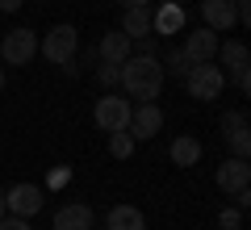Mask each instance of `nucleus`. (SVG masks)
<instances>
[{
	"instance_id": "nucleus-4",
	"label": "nucleus",
	"mask_w": 251,
	"mask_h": 230,
	"mask_svg": "<svg viewBox=\"0 0 251 230\" xmlns=\"http://www.w3.org/2000/svg\"><path fill=\"white\" fill-rule=\"evenodd\" d=\"M214 59H222V67L230 71V80L239 92L251 88V54H247V42H239V38H230V42H218V54Z\"/></svg>"
},
{
	"instance_id": "nucleus-7",
	"label": "nucleus",
	"mask_w": 251,
	"mask_h": 230,
	"mask_svg": "<svg viewBox=\"0 0 251 230\" xmlns=\"http://www.w3.org/2000/svg\"><path fill=\"white\" fill-rule=\"evenodd\" d=\"M126 130L134 134V142L155 138V134L163 130V109L155 105V101H138V105L130 109V126H126Z\"/></svg>"
},
{
	"instance_id": "nucleus-27",
	"label": "nucleus",
	"mask_w": 251,
	"mask_h": 230,
	"mask_svg": "<svg viewBox=\"0 0 251 230\" xmlns=\"http://www.w3.org/2000/svg\"><path fill=\"white\" fill-rule=\"evenodd\" d=\"M4 213H9V209H4V193H0V218H4Z\"/></svg>"
},
{
	"instance_id": "nucleus-12",
	"label": "nucleus",
	"mask_w": 251,
	"mask_h": 230,
	"mask_svg": "<svg viewBox=\"0 0 251 230\" xmlns=\"http://www.w3.org/2000/svg\"><path fill=\"white\" fill-rule=\"evenodd\" d=\"M201 17H205V29H214V34L239 26V17H234V0H201Z\"/></svg>"
},
{
	"instance_id": "nucleus-14",
	"label": "nucleus",
	"mask_w": 251,
	"mask_h": 230,
	"mask_svg": "<svg viewBox=\"0 0 251 230\" xmlns=\"http://www.w3.org/2000/svg\"><path fill=\"white\" fill-rule=\"evenodd\" d=\"M97 59L100 63H126L130 59V38H126L122 29H109V34L100 38V46H97Z\"/></svg>"
},
{
	"instance_id": "nucleus-23",
	"label": "nucleus",
	"mask_w": 251,
	"mask_h": 230,
	"mask_svg": "<svg viewBox=\"0 0 251 230\" xmlns=\"http://www.w3.org/2000/svg\"><path fill=\"white\" fill-rule=\"evenodd\" d=\"M0 230H34V226H29V218H13V213H4V218H0Z\"/></svg>"
},
{
	"instance_id": "nucleus-25",
	"label": "nucleus",
	"mask_w": 251,
	"mask_h": 230,
	"mask_svg": "<svg viewBox=\"0 0 251 230\" xmlns=\"http://www.w3.org/2000/svg\"><path fill=\"white\" fill-rule=\"evenodd\" d=\"M21 4H25V0H0V13H17Z\"/></svg>"
},
{
	"instance_id": "nucleus-13",
	"label": "nucleus",
	"mask_w": 251,
	"mask_h": 230,
	"mask_svg": "<svg viewBox=\"0 0 251 230\" xmlns=\"http://www.w3.org/2000/svg\"><path fill=\"white\" fill-rule=\"evenodd\" d=\"M54 230H92V209L84 201H72L54 213Z\"/></svg>"
},
{
	"instance_id": "nucleus-28",
	"label": "nucleus",
	"mask_w": 251,
	"mask_h": 230,
	"mask_svg": "<svg viewBox=\"0 0 251 230\" xmlns=\"http://www.w3.org/2000/svg\"><path fill=\"white\" fill-rule=\"evenodd\" d=\"M0 88H4V71H0Z\"/></svg>"
},
{
	"instance_id": "nucleus-20",
	"label": "nucleus",
	"mask_w": 251,
	"mask_h": 230,
	"mask_svg": "<svg viewBox=\"0 0 251 230\" xmlns=\"http://www.w3.org/2000/svg\"><path fill=\"white\" fill-rule=\"evenodd\" d=\"M159 63H163V76H180V80H184V76H188V67H193V63L184 59V51H180V46H172V51L163 54Z\"/></svg>"
},
{
	"instance_id": "nucleus-15",
	"label": "nucleus",
	"mask_w": 251,
	"mask_h": 230,
	"mask_svg": "<svg viewBox=\"0 0 251 230\" xmlns=\"http://www.w3.org/2000/svg\"><path fill=\"white\" fill-rule=\"evenodd\" d=\"M184 29V9L176 0H168L159 13H151V34H180Z\"/></svg>"
},
{
	"instance_id": "nucleus-6",
	"label": "nucleus",
	"mask_w": 251,
	"mask_h": 230,
	"mask_svg": "<svg viewBox=\"0 0 251 230\" xmlns=\"http://www.w3.org/2000/svg\"><path fill=\"white\" fill-rule=\"evenodd\" d=\"M34 54H38V34L34 29H9L4 42H0V59L13 63V67H25Z\"/></svg>"
},
{
	"instance_id": "nucleus-1",
	"label": "nucleus",
	"mask_w": 251,
	"mask_h": 230,
	"mask_svg": "<svg viewBox=\"0 0 251 230\" xmlns=\"http://www.w3.org/2000/svg\"><path fill=\"white\" fill-rule=\"evenodd\" d=\"M163 63L159 54H130L122 63V88L126 97L134 101H159V88H163Z\"/></svg>"
},
{
	"instance_id": "nucleus-17",
	"label": "nucleus",
	"mask_w": 251,
	"mask_h": 230,
	"mask_svg": "<svg viewBox=\"0 0 251 230\" xmlns=\"http://www.w3.org/2000/svg\"><path fill=\"white\" fill-rule=\"evenodd\" d=\"M201 138H193V134H180L176 142H172V163H176V168H193V163L201 159Z\"/></svg>"
},
{
	"instance_id": "nucleus-22",
	"label": "nucleus",
	"mask_w": 251,
	"mask_h": 230,
	"mask_svg": "<svg viewBox=\"0 0 251 230\" xmlns=\"http://www.w3.org/2000/svg\"><path fill=\"white\" fill-rule=\"evenodd\" d=\"M218 226H222V230L243 226V209H239V205H234V209H222V213H218Z\"/></svg>"
},
{
	"instance_id": "nucleus-24",
	"label": "nucleus",
	"mask_w": 251,
	"mask_h": 230,
	"mask_svg": "<svg viewBox=\"0 0 251 230\" xmlns=\"http://www.w3.org/2000/svg\"><path fill=\"white\" fill-rule=\"evenodd\" d=\"M67 180H72V172H67V168H54V172H50V184H54V188L67 184Z\"/></svg>"
},
{
	"instance_id": "nucleus-9",
	"label": "nucleus",
	"mask_w": 251,
	"mask_h": 230,
	"mask_svg": "<svg viewBox=\"0 0 251 230\" xmlns=\"http://www.w3.org/2000/svg\"><path fill=\"white\" fill-rule=\"evenodd\" d=\"M222 138L230 142V151L239 159L251 155V130H247V113H243V109H230V113L222 117Z\"/></svg>"
},
{
	"instance_id": "nucleus-8",
	"label": "nucleus",
	"mask_w": 251,
	"mask_h": 230,
	"mask_svg": "<svg viewBox=\"0 0 251 230\" xmlns=\"http://www.w3.org/2000/svg\"><path fill=\"white\" fill-rule=\"evenodd\" d=\"M4 209H9L13 218H34V213L42 209V188L38 184H13L9 193H4Z\"/></svg>"
},
{
	"instance_id": "nucleus-30",
	"label": "nucleus",
	"mask_w": 251,
	"mask_h": 230,
	"mask_svg": "<svg viewBox=\"0 0 251 230\" xmlns=\"http://www.w3.org/2000/svg\"><path fill=\"white\" fill-rule=\"evenodd\" d=\"M176 4H180V0H176Z\"/></svg>"
},
{
	"instance_id": "nucleus-18",
	"label": "nucleus",
	"mask_w": 251,
	"mask_h": 230,
	"mask_svg": "<svg viewBox=\"0 0 251 230\" xmlns=\"http://www.w3.org/2000/svg\"><path fill=\"white\" fill-rule=\"evenodd\" d=\"M122 34L126 38L151 34V9H122Z\"/></svg>"
},
{
	"instance_id": "nucleus-16",
	"label": "nucleus",
	"mask_w": 251,
	"mask_h": 230,
	"mask_svg": "<svg viewBox=\"0 0 251 230\" xmlns=\"http://www.w3.org/2000/svg\"><path fill=\"white\" fill-rule=\"evenodd\" d=\"M105 226L109 230H147V218H143V209H134V205H113L109 218H105Z\"/></svg>"
},
{
	"instance_id": "nucleus-21",
	"label": "nucleus",
	"mask_w": 251,
	"mask_h": 230,
	"mask_svg": "<svg viewBox=\"0 0 251 230\" xmlns=\"http://www.w3.org/2000/svg\"><path fill=\"white\" fill-rule=\"evenodd\" d=\"M97 80L105 84V88H117V84H122V63H100V67H97Z\"/></svg>"
},
{
	"instance_id": "nucleus-19",
	"label": "nucleus",
	"mask_w": 251,
	"mask_h": 230,
	"mask_svg": "<svg viewBox=\"0 0 251 230\" xmlns=\"http://www.w3.org/2000/svg\"><path fill=\"white\" fill-rule=\"evenodd\" d=\"M134 134L130 130H113L109 134V155H113V159H130V155H134Z\"/></svg>"
},
{
	"instance_id": "nucleus-5",
	"label": "nucleus",
	"mask_w": 251,
	"mask_h": 230,
	"mask_svg": "<svg viewBox=\"0 0 251 230\" xmlns=\"http://www.w3.org/2000/svg\"><path fill=\"white\" fill-rule=\"evenodd\" d=\"M130 101L126 97H117V92H105V97L97 101V109H92V122H97V130H105V134H113V130H126L130 126Z\"/></svg>"
},
{
	"instance_id": "nucleus-29",
	"label": "nucleus",
	"mask_w": 251,
	"mask_h": 230,
	"mask_svg": "<svg viewBox=\"0 0 251 230\" xmlns=\"http://www.w3.org/2000/svg\"><path fill=\"white\" fill-rule=\"evenodd\" d=\"M234 230H243V226H234Z\"/></svg>"
},
{
	"instance_id": "nucleus-3",
	"label": "nucleus",
	"mask_w": 251,
	"mask_h": 230,
	"mask_svg": "<svg viewBox=\"0 0 251 230\" xmlns=\"http://www.w3.org/2000/svg\"><path fill=\"white\" fill-rule=\"evenodd\" d=\"M184 88L193 101H218L226 88V71L214 67V63H193L188 76H184Z\"/></svg>"
},
{
	"instance_id": "nucleus-26",
	"label": "nucleus",
	"mask_w": 251,
	"mask_h": 230,
	"mask_svg": "<svg viewBox=\"0 0 251 230\" xmlns=\"http://www.w3.org/2000/svg\"><path fill=\"white\" fill-rule=\"evenodd\" d=\"M151 0H122V9H147Z\"/></svg>"
},
{
	"instance_id": "nucleus-11",
	"label": "nucleus",
	"mask_w": 251,
	"mask_h": 230,
	"mask_svg": "<svg viewBox=\"0 0 251 230\" xmlns=\"http://www.w3.org/2000/svg\"><path fill=\"white\" fill-rule=\"evenodd\" d=\"M180 51H184L188 63H214V54H218V34L201 26V29H193V34L184 38V46H180Z\"/></svg>"
},
{
	"instance_id": "nucleus-10",
	"label": "nucleus",
	"mask_w": 251,
	"mask_h": 230,
	"mask_svg": "<svg viewBox=\"0 0 251 230\" xmlns=\"http://www.w3.org/2000/svg\"><path fill=\"white\" fill-rule=\"evenodd\" d=\"M214 184L222 188V193H243V188L251 184V168H247V159H222V168L214 172Z\"/></svg>"
},
{
	"instance_id": "nucleus-2",
	"label": "nucleus",
	"mask_w": 251,
	"mask_h": 230,
	"mask_svg": "<svg viewBox=\"0 0 251 230\" xmlns=\"http://www.w3.org/2000/svg\"><path fill=\"white\" fill-rule=\"evenodd\" d=\"M38 51L46 54V63H54V67H63V63H72L75 51H80V34H75V26H50L42 34V42H38Z\"/></svg>"
}]
</instances>
